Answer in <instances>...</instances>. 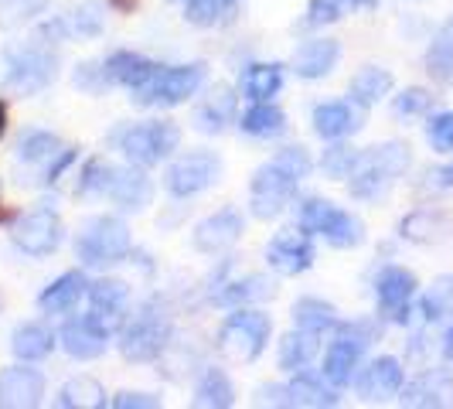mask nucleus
<instances>
[{"label": "nucleus", "mask_w": 453, "mask_h": 409, "mask_svg": "<svg viewBox=\"0 0 453 409\" xmlns=\"http://www.w3.org/2000/svg\"><path fill=\"white\" fill-rule=\"evenodd\" d=\"M311 174V154L303 147H287L280 150L270 164H263L252 178V215L256 219H276L287 202L294 198L296 184Z\"/></svg>", "instance_id": "obj_1"}, {"label": "nucleus", "mask_w": 453, "mask_h": 409, "mask_svg": "<svg viewBox=\"0 0 453 409\" xmlns=\"http://www.w3.org/2000/svg\"><path fill=\"white\" fill-rule=\"evenodd\" d=\"M409 147L406 143H382L365 150L355 171H351V195L355 198H382L388 188L395 184V178H403L409 167Z\"/></svg>", "instance_id": "obj_2"}, {"label": "nucleus", "mask_w": 453, "mask_h": 409, "mask_svg": "<svg viewBox=\"0 0 453 409\" xmlns=\"http://www.w3.org/2000/svg\"><path fill=\"white\" fill-rule=\"evenodd\" d=\"M379 328L372 320H351V324H341L338 338L331 341L327 355H324V379L334 389H344L355 382L358 375V362H362L365 348L375 341Z\"/></svg>", "instance_id": "obj_3"}, {"label": "nucleus", "mask_w": 453, "mask_h": 409, "mask_svg": "<svg viewBox=\"0 0 453 409\" xmlns=\"http://www.w3.org/2000/svg\"><path fill=\"white\" fill-rule=\"evenodd\" d=\"M75 256L86 263V266H113L119 259L130 256V228L123 219H110V215H99L89 219L79 239H75Z\"/></svg>", "instance_id": "obj_4"}, {"label": "nucleus", "mask_w": 453, "mask_h": 409, "mask_svg": "<svg viewBox=\"0 0 453 409\" xmlns=\"http://www.w3.org/2000/svg\"><path fill=\"white\" fill-rule=\"evenodd\" d=\"M300 228L307 235H320L324 243H331L338 250H351L365 239L362 219H355L351 212L324 202V198H307L300 204Z\"/></svg>", "instance_id": "obj_5"}, {"label": "nucleus", "mask_w": 453, "mask_h": 409, "mask_svg": "<svg viewBox=\"0 0 453 409\" xmlns=\"http://www.w3.org/2000/svg\"><path fill=\"white\" fill-rule=\"evenodd\" d=\"M167 338H171V320H167V314H164V307H160L157 300H150L123 328L119 351H123L127 362H154L160 351H164Z\"/></svg>", "instance_id": "obj_6"}, {"label": "nucleus", "mask_w": 453, "mask_h": 409, "mask_svg": "<svg viewBox=\"0 0 453 409\" xmlns=\"http://www.w3.org/2000/svg\"><path fill=\"white\" fill-rule=\"evenodd\" d=\"M202 82H204L202 62L157 68L143 86L134 89V103H140V106H181V103H188L195 92L202 89Z\"/></svg>", "instance_id": "obj_7"}, {"label": "nucleus", "mask_w": 453, "mask_h": 409, "mask_svg": "<svg viewBox=\"0 0 453 409\" xmlns=\"http://www.w3.org/2000/svg\"><path fill=\"white\" fill-rule=\"evenodd\" d=\"M116 143L127 158L134 160L136 167H150V164H160L171 150H178L181 143V130L178 123H140V127H127L116 134Z\"/></svg>", "instance_id": "obj_8"}, {"label": "nucleus", "mask_w": 453, "mask_h": 409, "mask_svg": "<svg viewBox=\"0 0 453 409\" xmlns=\"http://www.w3.org/2000/svg\"><path fill=\"white\" fill-rule=\"evenodd\" d=\"M273 324L259 311H239L222 324L219 331V351L232 362H252L263 355L266 341H270Z\"/></svg>", "instance_id": "obj_9"}, {"label": "nucleus", "mask_w": 453, "mask_h": 409, "mask_svg": "<svg viewBox=\"0 0 453 409\" xmlns=\"http://www.w3.org/2000/svg\"><path fill=\"white\" fill-rule=\"evenodd\" d=\"M58 58L45 48H24L11 55V72H7V89L18 96H35L55 79Z\"/></svg>", "instance_id": "obj_10"}, {"label": "nucleus", "mask_w": 453, "mask_h": 409, "mask_svg": "<svg viewBox=\"0 0 453 409\" xmlns=\"http://www.w3.org/2000/svg\"><path fill=\"white\" fill-rule=\"evenodd\" d=\"M62 235H65L62 219L51 208H35V212L21 215L18 226H14V243L27 256H48V252H55L62 246Z\"/></svg>", "instance_id": "obj_11"}, {"label": "nucleus", "mask_w": 453, "mask_h": 409, "mask_svg": "<svg viewBox=\"0 0 453 409\" xmlns=\"http://www.w3.org/2000/svg\"><path fill=\"white\" fill-rule=\"evenodd\" d=\"M219 174H222V164L215 154H188L181 158L178 164H171V171H167V191L174 195V198H188V195H198L204 188H211V184L219 181Z\"/></svg>", "instance_id": "obj_12"}, {"label": "nucleus", "mask_w": 453, "mask_h": 409, "mask_svg": "<svg viewBox=\"0 0 453 409\" xmlns=\"http://www.w3.org/2000/svg\"><path fill=\"white\" fill-rule=\"evenodd\" d=\"M106 344H110V324L99 318L96 311L82 314V318H72L62 328V348L72 359H79V362L99 359L106 351Z\"/></svg>", "instance_id": "obj_13"}, {"label": "nucleus", "mask_w": 453, "mask_h": 409, "mask_svg": "<svg viewBox=\"0 0 453 409\" xmlns=\"http://www.w3.org/2000/svg\"><path fill=\"white\" fill-rule=\"evenodd\" d=\"M375 297H379V307L388 320L395 324H406L409 320V304L416 297V276L403 266H386L375 280Z\"/></svg>", "instance_id": "obj_14"}, {"label": "nucleus", "mask_w": 453, "mask_h": 409, "mask_svg": "<svg viewBox=\"0 0 453 409\" xmlns=\"http://www.w3.org/2000/svg\"><path fill=\"white\" fill-rule=\"evenodd\" d=\"M266 259H270V266L276 273L296 276V273H303L314 266V243L307 239V232L287 228V232H280V235L270 243Z\"/></svg>", "instance_id": "obj_15"}, {"label": "nucleus", "mask_w": 453, "mask_h": 409, "mask_svg": "<svg viewBox=\"0 0 453 409\" xmlns=\"http://www.w3.org/2000/svg\"><path fill=\"white\" fill-rule=\"evenodd\" d=\"M42 396H45V379L38 368L14 365V368L0 372V406H35V403H42Z\"/></svg>", "instance_id": "obj_16"}, {"label": "nucleus", "mask_w": 453, "mask_h": 409, "mask_svg": "<svg viewBox=\"0 0 453 409\" xmlns=\"http://www.w3.org/2000/svg\"><path fill=\"white\" fill-rule=\"evenodd\" d=\"M239 235H242V215L226 208V212L208 215L202 226L195 228V246L202 252H226L239 243Z\"/></svg>", "instance_id": "obj_17"}, {"label": "nucleus", "mask_w": 453, "mask_h": 409, "mask_svg": "<svg viewBox=\"0 0 453 409\" xmlns=\"http://www.w3.org/2000/svg\"><path fill=\"white\" fill-rule=\"evenodd\" d=\"M403 403L406 406H453V375L443 368L423 372L403 389Z\"/></svg>", "instance_id": "obj_18"}, {"label": "nucleus", "mask_w": 453, "mask_h": 409, "mask_svg": "<svg viewBox=\"0 0 453 409\" xmlns=\"http://www.w3.org/2000/svg\"><path fill=\"white\" fill-rule=\"evenodd\" d=\"M355 386L362 392L365 399H382V396H392V392H399L403 389V365L399 359H375V362H368L355 375Z\"/></svg>", "instance_id": "obj_19"}, {"label": "nucleus", "mask_w": 453, "mask_h": 409, "mask_svg": "<svg viewBox=\"0 0 453 409\" xmlns=\"http://www.w3.org/2000/svg\"><path fill=\"white\" fill-rule=\"evenodd\" d=\"M110 198L119 208H127V212H140V208H147L150 198H154V184H150V178L143 171L116 167L113 184H110Z\"/></svg>", "instance_id": "obj_20"}, {"label": "nucleus", "mask_w": 453, "mask_h": 409, "mask_svg": "<svg viewBox=\"0 0 453 409\" xmlns=\"http://www.w3.org/2000/svg\"><path fill=\"white\" fill-rule=\"evenodd\" d=\"M341 45L331 38H318V42H307L303 48H296L294 55V72L300 79H324L331 68L338 66Z\"/></svg>", "instance_id": "obj_21"}, {"label": "nucleus", "mask_w": 453, "mask_h": 409, "mask_svg": "<svg viewBox=\"0 0 453 409\" xmlns=\"http://www.w3.org/2000/svg\"><path fill=\"white\" fill-rule=\"evenodd\" d=\"M157 72L154 62H147L143 55H134V51H116L110 55L106 62H103V75H106V82H113V86H143L150 75Z\"/></svg>", "instance_id": "obj_22"}, {"label": "nucleus", "mask_w": 453, "mask_h": 409, "mask_svg": "<svg viewBox=\"0 0 453 409\" xmlns=\"http://www.w3.org/2000/svg\"><path fill=\"white\" fill-rule=\"evenodd\" d=\"M86 294H89L86 276H82V273H65V276H58L51 287L42 290L38 307H42L45 314H62V311H72Z\"/></svg>", "instance_id": "obj_23"}, {"label": "nucleus", "mask_w": 453, "mask_h": 409, "mask_svg": "<svg viewBox=\"0 0 453 409\" xmlns=\"http://www.w3.org/2000/svg\"><path fill=\"white\" fill-rule=\"evenodd\" d=\"M362 127V113L348 103H320L314 110V130L324 140H338V136L355 134Z\"/></svg>", "instance_id": "obj_24"}, {"label": "nucleus", "mask_w": 453, "mask_h": 409, "mask_svg": "<svg viewBox=\"0 0 453 409\" xmlns=\"http://www.w3.org/2000/svg\"><path fill=\"white\" fill-rule=\"evenodd\" d=\"M287 389V406H338V389L324 386V379H318V375H311V372H300L290 386Z\"/></svg>", "instance_id": "obj_25"}, {"label": "nucleus", "mask_w": 453, "mask_h": 409, "mask_svg": "<svg viewBox=\"0 0 453 409\" xmlns=\"http://www.w3.org/2000/svg\"><path fill=\"white\" fill-rule=\"evenodd\" d=\"M51 348H55V335L48 331L45 324H21L11 335V351L21 362H38V359L51 355Z\"/></svg>", "instance_id": "obj_26"}, {"label": "nucleus", "mask_w": 453, "mask_h": 409, "mask_svg": "<svg viewBox=\"0 0 453 409\" xmlns=\"http://www.w3.org/2000/svg\"><path fill=\"white\" fill-rule=\"evenodd\" d=\"M235 113V96L228 86H215L211 96L198 106V130L202 134H222L226 123Z\"/></svg>", "instance_id": "obj_27"}, {"label": "nucleus", "mask_w": 453, "mask_h": 409, "mask_svg": "<svg viewBox=\"0 0 453 409\" xmlns=\"http://www.w3.org/2000/svg\"><path fill=\"white\" fill-rule=\"evenodd\" d=\"M89 300H92V311L110 324V320H116L123 311H127L130 287H127L123 280H99V283H92L89 287Z\"/></svg>", "instance_id": "obj_28"}, {"label": "nucleus", "mask_w": 453, "mask_h": 409, "mask_svg": "<svg viewBox=\"0 0 453 409\" xmlns=\"http://www.w3.org/2000/svg\"><path fill=\"white\" fill-rule=\"evenodd\" d=\"M99 24H103V14H99V7H92V4H86V7H75V11H68V14H62L55 24H48L45 38H68V35H96L99 31Z\"/></svg>", "instance_id": "obj_29"}, {"label": "nucleus", "mask_w": 453, "mask_h": 409, "mask_svg": "<svg viewBox=\"0 0 453 409\" xmlns=\"http://www.w3.org/2000/svg\"><path fill=\"white\" fill-rule=\"evenodd\" d=\"M195 403L208 409H228L235 403V389L228 382V375L222 368H208L202 375V382L195 389Z\"/></svg>", "instance_id": "obj_30"}, {"label": "nucleus", "mask_w": 453, "mask_h": 409, "mask_svg": "<svg viewBox=\"0 0 453 409\" xmlns=\"http://www.w3.org/2000/svg\"><path fill=\"white\" fill-rule=\"evenodd\" d=\"M314 355H318V335H314V331L296 328V331H290L287 338L280 341V365L290 368V372L307 368Z\"/></svg>", "instance_id": "obj_31"}, {"label": "nucleus", "mask_w": 453, "mask_h": 409, "mask_svg": "<svg viewBox=\"0 0 453 409\" xmlns=\"http://www.w3.org/2000/svg\"><path fill=\"white\" fill-rule=\"evenodd\" d=\"M273 297V283L266 276H250V280H239V283H226L219 294H215V304L222 307H242V304H259Z\"/></svg>", "instance_id": "obj_32"}, {"label": "nucleus", "mask_w": 453, "mask_h": 409, "mask_svg": "<svg viewBox=\"0 0 453 409\" xmlns=\"http://www.w3.org/2000/svg\"><path fill=\"white\" fill-rule=\"evenodd\" d=\"M58 406L99 409V406H106V389L99 386L96 379H89V375H79V379H72V382L62 386V392H58Z\"/></svg>", "instance_id": "obj_33"}, {"label": "nucleus", "mask_w": 453, "mask_h": 409, "mask_svg": "<svg viewBox=\"0 0 453 409\" xmlns=\"http://www.w3.org/2000/svg\"><path fill=\"white\" fill-rule=\"evenodd\" d=\"M388 89H392V75L386 68H362L351 79V99L358 106H375L379 99H386Z\"/></svg>", "instance_id": "obj_34"}, {"label": "nucleus", "mask_w": 453, "mask_h": 409, "mask_svg": "<svg viewBox=\"0 0 453 409\" xmlns=\"http://www.w3.org/2000/svg\"><path fill=\"white\" fill-rule=\"evenodd\" d=\"M58 154H62V140L45 130H27L18 140V160L24 164H51Z\"/></svg>", "instance_id": "obj_35"}, {"label": "nucleus", "mask_w": 453, "mask_h": 409, "mask_svg": "<svg viewBox=\"0 0 453 409\" xmlns=\"http://www.w3.org/2000/svg\"><path fill=\"white\" fill-rule=\"evenodd\" d=\"M294 320H296V328L314 331V335L338 328L334 307H331V304H324V300H318V297H303V300H296V304H294Z\"/></svg>", "instance_id": "obj_36"}, {"label": "nucleus", "mask_w": 453, "mask_h": 409, "mask_svg": "<svg viewBox=\"0 0 453 409\" xmlns=\"http://www.w3.org/2000/svg\"><path fill=\"white\" fill-rule=\"evenodd\" d=\"M426 68L436 82H453V18L433 38L430 51H426Z\"/></svg>", "instance_id": "obj_37"}, {"label": "nucleus", "mask_w": 453, "mask_h": 409, "mask_svg": "<svg viewBox=\"0 0 453 409\" xmlns=\"http://www.w3.org/2000/svg\"><path fill=\"white\" fill-rule=\"evenodd\" d=\"M447 232H450V222L443 215H436V212H416L403 222V235L409 243H423V246L447 239Z\"/></svg>", "instance_id": "obj_38"}, {"label": "nucleus", "mask_w": 453, "mask_h": 409, "mask_svg": "<svg viewBox=\"0 0 453 409\" xmlns=\"http://www.w3.org/2000/svg\"><path fill=\"white\" fill-rule=\"evenodd\" d=\"M280 86H283V68L280 66H252L242 75V92L256 103H270V96H276Z\"/></svg>", "instance_id": "obj_39"}, {"label": "nucleus", "mask_w": 453, "mask_h": 409, "mask_svg": "<svg viewBox=\"0 0 453 409\" xmlns=\"http://www.w3.org/2000/svg\"><path fill=\"white\" fill-rule=\"evenodd\" d=\"M242 130L250 136H280L287 130V116L270 103H256L250 113H242Z\"/></svg>", "instance_id": "obj_40"}, {"label": "nucleus", "mask_w": 453, "mask_h": 409, "mask_svg": "<svg viewBox=\"0 0 453 409\" xmlns=\"http://www.w3.org/2000/svg\"><path fill=\"white\" fill-rule=\"evenodd\" d=\"M423 314L426 320H443L453 314V273L433 280V287L423 297Z\"/></svg>", "instance_id": "obj_41"}, {"label": "nucleus", "mask_w": 453, "mask_h": 409, "mask_svg": "<svg viewBox=\"0 0 453 409\" xmlns=\"http://www.w3.org/2000/svg\"><path fill=\"white\" fill-rule=\"evenodd\" d=\"M239 0H188V21L198 27H211V24L226 21L235 11Z\"/></svg>", "instance_id": "obj_42"}, {"label": "nucleus", "mask_w": 453, "mask_h": 409, "mask_svg": "<svg viewBox=\"0 0 453 409\" xmlns=\"http://www.w3.org/2000/svg\"><path fill=\"white\" fill-rule=\"evenodd\" d=\"M116 167L110 160L96 158L86 164L82 178H79V195H110V184H113Z\"/></svg>", "instance_id": "obj_43"}, {"label": "nucleus", "mask_w": 453, "mask_h": 409, "mask_svg": "<svg viewBox=\"0 0 453 409\" xmlns=\"http://www.w3.org/2000/svg\"><path fill=\"white\" fill-rule=\"evenodd\" d=\"M358 150L355 147H331V150H324V160H320V167H324V174H331V178H351V171H355V164H358Z\"/></svg>", "instance_id": "obj_44"}, {"label": "nucleus", "mask_w": 453, "mask_h": 409, "mask_svg": "<svg viewBox=\"0 0 453 409\" xmlns=\"http://www.w3.org/2000/svg\"><path fill=\"white\" fill-rule=\"evenodd\" d=\"M48 0H0V27H18L27 18L42 14Z\"/></svg>", "instance_id": "obj_45"}, {"label": "nucleus", "mask_w": 453, "mask_h": 409, "mask_svg": "<svg viewBox=\"0 0 453 409\" xmlns=\"http://www.w3.org/2000/svg\"><path fill=\"white\" fill-rule=\"evenodd\" d=\"M433 96L426 89H406L403 96H395V116H423L430 113Z\"/></svg>", "instance_id": "obj_46"}, {"label": "nucleus", "mask_w": 453, "mask_h": 409, "mask_svg": "<svg viewBox=\"0 0 453 409\" xmlns=\"http://www.w3.org/2000/svg\"><path fill=\"white\" fill-rule=\"evenodd\" d=\"M351 4L348 0H311V11H307V24H331V21H338L341 14L348 11Z\"/></svg>", "instance_id": "obj_47"}, {"label": "nucleus", "mask_w": 453, "mask_h": 409, "mask_svg": "<svg viewBox=\"0 0 453 409\" xmlns=\"http://www.w3.org/2000/svg\"><path fill=\"white\" fill-rule=\"evenodd\" d=\"M426 136L436 150H453V113H436L426 127Z\"/></svg>", "instance_id": "obj_48"}, {"label": "nucleus", "mask_w": 453, "mask_h": 409, "mask_svg": "<svg viewBox=\"0 0 453 409\" xmlns=\"http://www.w3.org/2000/svg\"><path fill=\"white\" fill-rule=\"evenodd\" d=\"M116 409H154L160 406L157 396H147V392H119L113 399Z\"/></svg>", "instance_id": "obj_49"}, {"label": "nucleus", "mask_w": 453, "mask_h": 409, "mask_svg": "<svg viewBox=\"0 0 453 409\" xmlns=\"http://www.w3.org/2000/svg\"><path fill=\"white\" fill-rule=\"evenodd\" d=\"M75 86H82V89H103V86H110L106 82V75H103V68L96 66H82L79 72H75Z\"/></svg>", "instance_id": "obj_50"}, {"label": "nucleus", "mask_w": 453, "mask_h": 409, "mask_svg": "<svg viewBox=\"0 0 453 409\" xmlns=\"http://www.w3.org/2000/svg\"><path fill=\"white\" fill-rule=\"evenodd\" d=\"M72 160H75V150H62L58 158H55V160H51V164H48L45 181H58V174L65 171V167H68V164H72Z\"/></svg>", "instance_id": "obj_51"}, {"label": "nucleus", "mask_w": 453, "mask_h": 409, "mask_svg": "<svg viewBox=\"0 0 453 409\" xmlns=\"http://www.w3.org/2000/svg\"><path fill=\"white\" fill-rule=\"evenodd\" d=\"M433 184H436V188H453V164L433 171Z\"/></svg>", "instance_id": "obj_52"}, {"label": "nucleus", "mask_w": 453, "mask_h": 409, "mask_svg": "<svg viewBox=\"0 0 453 409\" xmlns=\"http://www.w3.org/2000/svg\"><path fill=\"white\" fill-rule=\"evenodd\" d=\"M443 355H447V362H453V328L447 331V338H443Z\"/></svg>", "instance_id": "obj_53"}, {"label": "nucleus", "mask_w": 453, "mask_h": 409, "mask_svg": "<svg viewBox=\"0 0 453 409\" xmlns=\"http://www.w3.org/2000/svg\"><path fill=\"white\" fill-rule=\"evenodd\" d=\"M4 130H7V113H4V106H0V136H4Z\"/></svg>", "instance_id": "obj_54"}, {"label": "nucleus", "mask_w": 453, "mask_h": 409, "mask_svg": "<svg viewBox=\"0 0 453 409\" xmlns=\"http://www.w3.org/2000/svg\"><path fill=\"white\" fill-rule=\"evenodd\" d=\"M348 4H351V7H355V4H372V0H348Z\"/></svg>", "instance_id": "obj_55"}]
</instances>
